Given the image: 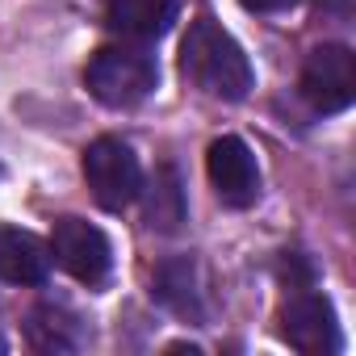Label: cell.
<instances>
[{
    "label": "cell",
    "mask_w": 356,
    "mask_h": 356,
    "mask_svg": "<svg viewBox=\"0 0 356 356\" xmlns=\"http://www.w3.org/2000/svg\"><path fill=\"white\" fill-rule=\"evenodd\" d=\"M105 22L122 38L151 42V38H163L172 30V22H176V0H109Z\"/></svg>",
    "instance_id": "11"
},
{
    "label": "cell",
    "mask_w": 356,
    "mask_h": 356,
    "mask_svg": "<svg viewBox=\"0 0 356 356\" xmlns=\"http://www.w3.org/2000/svg\"><path fill=\"white\" fill-rule=\"evenodd\" d=\"M181 72L189 76L193 88H202L206 97H218V101H243L256 84L243 47L210 17H197L189 26V34L181 42Z\"/></svg>",
    "instance_id": "1"
},
{
    "label": "cell",
    "mask_w": 356,
    "mask_h": 356,
    "mask_svg": "<svg viewBox=\"0 0 356 356\" xmlns=\"http://www.w3.org/2000/svg\"><path fill=\"white\" fill-rule=\"evenodd\" d=\"M0 352H9V343H5V339H0Z\"/></svg>",
    "instance_id": "14"
},
{
    "label": "cell",
    "mask_w": 356,
    "mask_h": 356,
    "mask_svg": "<svg viewBox=\"0 0 356 356\" xmlns=\"http://www.w3.org/2000/svg\"><path fill=\"white\" fill-rule=\"evenodd\" d=\"M302 97L318 113H343L356 101V55L348 47H314L302 63Z\"/></svg>",
    "instance_id": "5"
},
{
    "label": "cell",
    "mask_w": 356,
    "mask_h": 356,
    "mask_svg": "<svg viewBox=\"0 0 356 356\" xmlns=\"http://www.w3.org/2000/svg\"><path fill=\"white\" fill-rule=\"evenodd\" d=\"M143 197V222L159 235H172V231H181L185 227V185H181V172H176L172 163H159L151 172V181L138 189Z\"/></svg>",
    "instance_id": "9"
},
{
    "label": "cell",
    "mask_w": 356,
    "mask_h": 356,
    "mask_svg": "<svg viewBox=\"0 0 356 356\" xmlns=\"http://www.w3.org/2000/svg\"><path fill=\"white\" fill-rule=\"evenodd\" d=\"M151 293H155L159 306H168L172 314H181V318H202L206 314V306H202V273H197V260L193 256L163 260L155 268Z\"/></svg>",
    "instance_id": "10"
},
{
    "label": "cell",
    "mask_w": 356,
    "mask_h": 356,
    "mask_svg": "<svg viewBox=\"0 0 356 356\" xmlns=\"http://www.w3.org/2000/svg\"><path fill=\"white\" fill-rule=\"evenodd\" d=\"M84 181H88V193L101 210L122 214L143 189L138 155L130 151V143L105 134V138L88 143V151H84Z\"/></svg>",
    "instance_id": "3"
},
{
    "label": "cell",
    "mask_w": 356,
    "mask_h": 356,
    "mask_svg": "<svg viewBox=\"0 0 356 356\" xmlns=\"http://www.w3.org/2000/svg\"><path fill=\"white\" fill-rule=\"evenodd\" d=\"M26 339L34 352H47V356L51 352H76L84 343V327L59 306H38L26 318Z\"/></svg>",
    "instance_id": "12"
},
{
    "label": "cell",
    "mask_w": 356,
    "mask_h": 356,
    "mask_svg": "<svg viewBox=\"0 0 356 356\" xmlns=\"http://www.w3.org/2000/svg\"><path fill=\"white\" fill-rule=\"evenodd\" d=\"M206 168H210V185H214V193L222 197V206L248 210V206L260 197V168H256L252 147H248L239 134L214 138V143H210V155H206Z\"/></svg>",
    "instance_id": "7"
},
{
    "label": "cell",
    "mask_w": 356,
    "mask_h": 356,
    "mask_svg": "<svg viewBox=\"0 0 356 356\" xmlns=\"http://www.w3.org/2000/svg\"><path fill=\"white\" fill-rule=\"evenodd\" d=\"M51 260H59V268L80 285H105L113 268V248L101 227L84 218H59L51 231Z\"/></svg>",
    "instance_id": "4"
},
{
    "label": "cell",
    "mask_w": 356,
    "mask_h": 356,
    "mask_svg": "<svg viewBox=\"0 0 356 356\" xmlns=\"http://www.w3.org/2000/svg\"><path fill=\"white\" fill-rule=\"evenodd\" d=\"M84 84H88V92L101 105H109V109H134V105H143L155 92L159 67L138 47H101L88 59V67H84Z\"/></svg>",
    "instance_id": "2"
},
{
    "label": "cell",
    "mask_w": 356,
    "mask_h": 356,
    "mask_svg": "<svg viewBox=\"0 0 356 356\" xmlns=\"http://www.w3.org/2000/svg\"><path fill=\"white\" fill-rule=\"evenodd\" d=\"M281 339L306 356H331L339 352V323H335V306L314 293V289H298L289 293V302L281 306Z\"/></svg>",
    "instance_id": "6"
},
{
    "label": "cell",
    "mask_w": 356,
    "mask_h": 356,
    "mask_svg": "<svg viewBox=\"0 0 356 356\" xmlns=\"http://www.w3.org/2000/svg\"><path fill=\"white\" fill-rule=\"evenodd\" d=\"M239 5H243L248 13H285V9L298 5V0H239Z\"/></svg>",
    "instance_id": "13"
},
{
    "label": "cell",
    "mask_w": 356,
    "mask_h": 356,
    "mask_svg": "<svg viewBox=\"0 0 356 356\" xmlns=\"http://www.w3.org/2000/svg\"><path fill=\"white\" fill-rule=\"evenodd\" d=\"M51 277V243L34 231L0 227V281L9 285H42Z\"/></svg>",
    "instance_id": "8"
}]
</instances>
